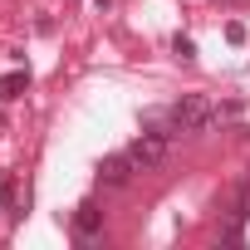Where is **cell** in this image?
Wrapping results in <instances>:
<instances>
[{
	"label": "cell",
	"mask_w": 250,
	"mask_h": 250,
	"mask_svg": "<svg viewBox=\"0 0 250 250\" xmlns=\"http://www.w3.org/2000/svg\"><path fill=\"white\" fill-rule=\"evenodd\" d=\"M211 118H216V108H211L201 93H187V98L172 108V133H201Z\"/></svg>",
	"instance_id": "obj_1"
},
{
	"label": "cell",
	"mask_w": 250,
	"mask_h": 250,
	"mask_svg": "<svg viewBox=\"0 0 250 250\" xmlns=\"http://www.w3.org/2000/svg\"><path fill=\"white\" fill-rule=\"evenodd\" d=\"M128 157H133V167H157V162H167V133H143V138L128 147Z\"/></svg>",
	"instance_id": "obj_2"
},
{
	"label": "cell",
	"mask_w": 250,
	"mask_h": 250,
	"mask_svg": "<svg viewBox=\"0 0 250 250\" xmlns=\"http://www.w3.org/2000/svg\"><path fill=\"white\" fill-rule=\"evenodd\" d=\"M128 177H133V157L128 152H113V157L98 162V182H108V187H123Z\"/></svg>",
	"instance_id": "obj_3"
},
{
	"label": "cell",
	"mask_w": 250,
	"mask_h": 250,
	"mask_svg": "<svg viewBox=\"0 0 250 250\" xmlns=\"http://www.w3.org/2000/svg\"><path fill=\"white\" fill-rule=\"evenodd\" d=\"M0 201H5V216L10 221L25 216V196H20V177L15 172H0Z\"/></svg>",
	"instance_id": "obj_4"
},
{
	"label": "cell",
	"mask_w": 250,
	"mask_h": 250,
	"mask_svg": "<svg viewBox=\"0 0 250 250\" xmlns=\"http://www.w3.org/2000/svg\"><path fill=\"white\" fill-rule=\"evenodd\" d=\"M74 230H79V240H93V235L103 230V211H98L93 201L79 206V211H74Z\"/></svg>",
	"instance_id": "obj_5"
},
{
	"label": "cell",
	"mask_w": 250,
	"mask_h": 250,
	"mask_svg": "<svg viewBox=\"0 0 250 250\" xmlns=\"http://www.w3.org/2000/svg\"><path fill=\"white\" fill-rule=\"evenodd\" d=\"M25 88H30V74H20V69L15 74H0V103H15Z\"/></svg>",
	"instance_id": "obj_6"
},
{
	"label": "cell",
	"mask_w": 250,
	"mask_h": 250,
	"mask_svg": "<svg viewBox=\"0 0 250 250\" xmlns=\"http://www.w3.org/2000/svg\"><path fill=\"white\" fill-rule=\"evenodd\" d=\"M172 49H177V54H182V59H187V64H191V59H196V44H191V40H187V35H177V40H172Z\"/></svg>",
	"instance_id": "obj_7"
},
{
	"label": "cell",
	"mask_w": 250,
	"mask_h": 250,
	"mask_svg": "<svg viewBox=\"0 0 250 250\" xmlns=\"http://www.w3.org/2000/svg\"><path fill=\"white\" fill-rule=\"evenodd\" d=\"M235 216H250V182L240 187V211H235Z\"/></svg>",
	"instance_id": "obj_8"
}]
</instances>
